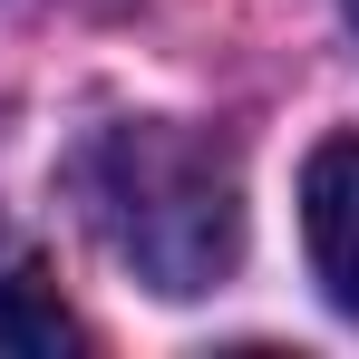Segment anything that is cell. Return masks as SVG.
Wrapping results in <instances>:
<instances>
[{
  "label": "cell",
  "instance_id": "obj_1",
  "mask_svg": "<svg viewBox=\"0 0 359 359\" xmlns=\"http://www.w3.org/2000/svg\"><path fill=\"white\" fill-rule=\"evenodd\" d=\"M88 224L146 292L204 301L243 262V156L214 126L184 117H126L78 156Z\"/></svg>",
  "mask_w": 359,
  "mask_h": 359
},
{
  "label": "cell",
  "instance_id": "obj_2",
  "mask_svg": "<svg viewBox=\"0 0 359 359\" xmlns=\"http://www.w3.org/2000/svg\"><path fill=\"white\" fill-rule=\"evenodd\" d=\"M301 252L330 311L359 320V136H320L301 165Z\"/></svg>",
  "mask_w": 359,
  "mask_h": 359
},
{
  "label": "cell",
  "instance_id": "obj_3",
  "mask_svg": "<svg viewBox=\"0 0 359 359\" xmlns=\"http://www.w3.org/2000/svg\"><path fill=\"white\" fill-rule=\"evenodd\" d=\"M59 350H78L59 272L20 224H0V359H59Z\"/></svg>",
  "mask_w": 359,
  "mask_h": 359
},
{
  "label": "cell",
  "instance_id": "obj_4",
  "mask_svg": "<svg viewBox=\"0 0 359 359\" xmlns=\"http://www.w3.org/2000/svg\"><path fill=\"white\" fill-rule=\"evenodd\" d=\"M340 10H350V29H359V0H340Z\"/></svg>",
  "mask_w": 359,
  "mask_h": 359
}]
</instances>
